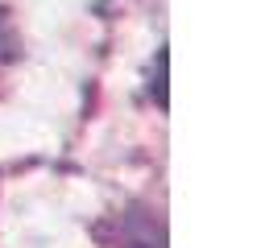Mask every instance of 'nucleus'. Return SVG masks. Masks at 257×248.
<instances>
[{
  "instance_id": "nucleus-1",
  "label": "nucleus",
  "mask_w": 257,
  "mask_h": 248,
  "mask_svg": "<svg viewBox=\"0 0 257 248\" xmlns=\"http://www.w3.org/2000/svg\"><path fill=\"white\" fill-rule=\"evenodd\" d=\"M9 58H17V29H13L9 13L0 9V62H9Z\"/></svg>"
}]
</instances>
